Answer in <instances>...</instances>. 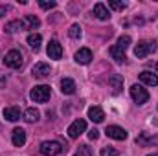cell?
Instances as JSON below:
<instances>
[{
  "label": "cell",
  "instance_id": "cell-5",
  "mask_svg": "<svg viewBox=\"0 0 158 156\" xmlns=\"http://www.w3.org/2000/svg\"><path fill=\"white\" fill-rule=\"evenodd\" d=\"M131 97L134 99V103L143 105V103L149 101V92H147L142 84H132V86H131Z\"/></svg>",
  "mask_w": 158,
  "mask_h": 156
},
{
  "label": "cell",
  "instance_id": "cell-7",
  "mask_svg": "<svg viewBox=\"0 0 158 156\" xmlns=\"http://www.w3.org/2000/svg\"><path fill=\"white\" fill-rule=\"evenodd\" d=\"M105 134L109 138H112V140H118V142L127 140V130L123 127H118V125H109L107 130H105Z\"/></svg>",
  "mask_w": 158,
  "mask_h": 156
},
{
  "label": "cell",
  "instance_id": "cell-12",
  "mask_svg": "<svg viewBox=\"0 0 158 156\" xmlns=\"http://www.w3.org/2000/svg\"><path fill=\"white\" fill-rule=\"evenodd\" d=\"M20 30H26L24 20H11V22H7V24L4 26V31H6V33H9V35L17 33V31H20Z\"/></svg>",
  "mask_w": 158,
  "mask_h": 156
},
{
  "label": "cell",
  "instance_id": "cell-19",
  "mask_svg": "<svg viewBox=\"0 0 158 156\" xmlns=\"http://www.w3.org/2000/svg\"><path fill=\"white\" fill-rule=\"evenodd\" d=\"M24 26H26V30H37L40 26V20L35 15H26L24 17Z\"/></svg>",
  "mask_w": 158,
  "mask_h": 156
},
{
  "label": "cell",
  "instance_id": "cell-32",
  "mask_svg": "<svg viewBox=\"0 0 158 156\" xmlns=\"http://www.w3.org/2000/svg\"><path fill=\"white\" fill-rule=\"evenodd\" d=\"M147 156H158V153H155V154H147Z\"/></svg>",
  "mask_w": 158,
  "mask_h": 156
},
{
  "label": "cell",
  "instance_id": "cell-18",
  "mask_svg": "<svg viewBox=\"0 0 158 156\" xmlns=\"http://www.w3.org/2000/svg\"><path fill=\"white\" fill-rule=\"evenodd\" d=\"M4 117L7 121H19L20 119V109L19 107H7V109H4Z\"/></svg>",
  "mask_w": 158,
  "mask_h": 156
},
{
  "label": "cell",
  "instance_id": "cell-25",
  "mask_svg": "<svg viewBox=\"0 0 158 156\" xmlns=\"http://www.w3.org/2000/svg\"><path fill=\"white\" fill-rule=\"evenodd\" d=\"M68 35H70L72 39H79V37H81V26H79V24H72L70 30H68Z\"/></svg>",
  "mask_w": 158,
  "mask_h": 156
},
{
  "label": "cell",
  "instance_id": "cell-17",
  "mask_svg": "<svg viewBox=\"0 0 158 156\" xmlns=\"http://www.w3.org/2000/svg\"><path fill=\"white\" fill-rule=\"evenodd\" d=\"M88 117L94 121V123H101L105 119V112L101 107H90L88 109Z\"/></svg>",
  "mask_w": 158,
  "mask_h": 156
},
{
  "label": "cell",
  "instance_id": "cell-23",
  "mask_svg": "<svg viewBox=\"0 0 158 156\" xmlns=\"http://www.w3.org/2000/svg\"><path fill=\"white\" fill-rule=\"evenodd\" d=\"M110 55H112V59H114L116 63H123V61H125V51H121L116 46L110 48Z\"/></svg>",
  "mask_w": 158,
  "mask_h": 156
},
{
  "label": "cell",
  "instance_id": "cell-20",
  "mask_svg": "<svg viewBox=\"0 0 158 156\" xmlns=\"http://www.w3.org/2000/svg\"><path fill=\"white\" fill-rule=\"evenodd\" d=\"M26 40H28L30 48H33V50H39V48H40V42H42V37H40L39 33H30Z\"/></svg>",
  "mask_w": 158,
  "mask_h": 156
},
{
  "label": "cell",
  "instance_id": "cell-26",
  "mask_svg": "<svg viewBox=\"0 0 158 156\" xmlns=\"http://www.w3.org/2000/svg\"><path fill=\"white\" fill-rule=\"evenodd\" d=\"M109 7H110V9H116V11H123V9L127 7V4H125V2H118V0H110V2H109Z\"/></svg>",
  "mask_w": 158,
  "mask_h": 156
},
{
  "label": "cell",
  "instance_id": "cell-30",
  "mask_svg": "<svg viewBox=\"0 0 158 156\" xmlns=\"http://www.w3.org/2000/svg\"><path fill=\"white\" fill-rule=\"evenodd\" d=\"M9 11V6H0V17H4V13Z\"/></svg>",
  "mask_w": 158,
  "mask_h": 156
},
{
  "label": "cell",
  "instance_id": "cell-27",
  "mask_svg": "<svg viewBox=\"0 0 158 156\" xmlns=\"http://www.w3.org/2000/svg\"><path fill=\"white\" fill-rule=\"evenodd\" d=\"M99 154L101 156H118V151H116L114 147H103Z\"/></svg>",
  "mask_w": 158,
  "mask_h": 156
},
{
  "label": "cell",
  "instance_id": "cell-14",
  "mask_svg": "<svg viewBox=\"0 0 158 156\" xmlns=\"http://www.w3.org/2000/svg\"><path fill=\"white\" fill-rule=\"evenodd\" d=\"M109 84H110V88H112L114 94H119L121 88H123V77H121L119 74H112V76L109 77Z\"/></svg>",
  "mask_w": 158,
  "mask_h": 156
},
{
  "label": "cell",
  "instance_id": "cell-15",
  "mask_svg": "<svg viewBox=\"0 0 158 156\" xmlns=\"http://www.w3.org/2000/svg\"><path fill=\"white\" fill-rule=\"evenodd\" d=\"M31 72H33L35 77H46V76H50L52 68H50V64H46V63H37Z\"/></svg>",
  "mask_w": 158,
  "mask_h": 156
},
{
  "label": "cell",
  "instance_id": "cell-28",
  "mask_svg": "<svg viewBox=\"0 0 158 156\" xmlns=\"http://www.w3.org/2000/svg\"><path fill=\"white\" fill-rule=\"evenodd\" d=\"M39 6L42 9H52V7H55L57 6V2H53V0H50V2H46V0H40Z\"/></svg>",
  "mask_w": 158,
  "mask_h": 156
},
{
  "label": "cell",
  "instance_id": "cell-16",
  "mask_svg": "<svg viewBox=\"0 0 158 156\" xmlns=\"http://www.w3.org/2000/svg\"><path fill=\"white\" fill-rule=\"evenodd\" d=\"M61 92L66 94V96H72V94L76 92V83H74V79H70V77L61 79Z\"/></svg>",
  "mask_w": 158,
  "mask_h": 156
},
{
  "label": "cell",
  "instance_id": "cell-3",
  "mask_svg": "<svg viewBox=\"0 0 158 156\" xmlns=\"http://www.w3.org/2000/svg\"><path fill=\"white\" fill-rule=\"evenodd\" d=\"M39 151H40V154H44V156H57L64 151V147H63L59 142L50 140V142H42V143H40Z\"/></svg>",
  "mask_w": 158,
  "mask_h": 156
},
{
  "label": "cell",
  "instance_id": "cell-2",
  "mask_svg": "<svg viewBox=\"0 0 158 156\" xmlns=\"http://www.w3.org/2000/svg\"><path fill=\"white\" fill-rule=\"evenodd\" d=\"M156 48H158L156 40H140L138 46L134 48V55H136L138 59H143V57H147L149 53L156 51Z\"/></svg>",
  "mask_w": 158,
  "mask_h": 156
},
{
  "label": "cell",
  "instance_id": "cell-11",
  "mask_svg": "<svg viewBox=\"0 0 158 156\" xmlns=\"http://www.w3.org/2000/svg\"><path fill=\"white\" fill-rule=\"evenodd\" d=\"M92 13H94V17H96V18H99V20H109V18H110V13H109L107 6H105V4H101V2L94 6Z\"/></svg>",
  "mask_w": 158,
  "mask_h": 156
},
{
  "label": "cell",
  "instance_id": "cell-6",
  "mask_svg": "<svg viewBox=\"0 0 158 156\" xmlns=\"http://www.w3.org/2000/svg\"><path fill=\"white\" fill-rule=\"evenodd\" d=\"M83 132H86V121H85V119H76V121L68 127V136H70L72 140L79 138Z\"/></svg>",
  "mask_w": 158,
  "mask_h": 156
},
{
  "label": "cell",
  "instance_id": "cell-9",
  "mask_svg": "<svg viewBox=\"0 0 158 156\" xmlns=\"http://www.w3.org/2000/svg\"><path fill=\"white\" fill-rule=\"evenodd\" d=\"M11 142H13L15 147H22V145L26 143V130L20 129V127L13 129V132H11Z\"/></svg>",
  "mask_w": 158,
  "mask_h": 156
},
{
  "label": "cell",
  "instance_id": "cell-22",
  "mask_svg": "<svg viewBox=\"0 0 158 156\" xmlns=\"http://www.w3.org/2000/svg\"><path fill=\"white\" fill-rule=\"evenodd\" d=\"M39 110H37V109H33V107H31V109H28V110H26V112H24V119H26V121H28V123H35V121H39Z\"/></svg>",
  "mask_w": 158,
  "mask_h": 156
},
{
  "label": "cell",
  "instance_id": "cell-24",
  "mask_svg": "<svg viewBox=\"0 0 158 156\" xmlns=\"http://www.w3.org/2000/svg\"><path fill=\"white\" fill-rule=\"evenodd\" d=\"M129 46H131V37L129 35H121L118 39V42H116V48H119L121 51H125Z\"/></svg>",
  "mask_w": 158,
  "mask_h": 156
},
{
  "label": "cell",
  "instance_id": "cell-1",
  "mask_svg": "<svg viewBox=\"0 0 158 156\" xmlns=\"http://www.w3.org/2000/svg\"><path fill=\"white\" fill-rule=\"evenodd\" d=\"M50 96H52V88L48 84H37L30 92V97L33 103H46L50 99Z\"/></svg>",
  "mask_w": 158,
  "mask_h": 156
},
{
  "label": "cell",
  "instance_id": "cell-10",
  "mask_svg": "<svg viewBox=\"0 0 158 156\" xmlns=\"http://www.w3.org/2000/svg\"><path fill=\"white\" fill-rule=\"evenodd\" d=\"M92 59L94 57H92V51L88 48H81V50L76 51V63L77 64H90Z\"/></svg>",
  "mask_w": 158,
  "mask_h": 156
},
{
  "label": "cell",
  "instance_id": "cell-29",
  "mask_svg": "<svg viewBox=\"0 0 158 156\" xmlns=\"http://www.w3.org/2000/svg\"><path fill=\"white\" fill-rule=\"evenodd\" d=\"M88 138H90V140H98V138H99V130H98V129H90V130H88Z\"/></svg>",
  "mask_w": 158,
  "mask_h": 156
},
{
  "label": "cell",
  "instance_id": "cell-33",
  "mask_svg": "<svg viewBox=\"0 0 158 156\" xmlns=\"http://www.w3.org/2000/svg\"><path fill=\"white\" fill-rule=\"evenodd\" d=\"M74 156H83V154H81V153H77V154H74Z\"/></svg>",
  "mask_w": 158,
  "mask_h": 156
},
{
  "label": "cell",
  "instance_id": "cell-8",
  "mask_svg": "<svg viewBox=\"0 0 158 156\" xmlns=\"http://www.w3.org/2000/svg\"><path fill=\"white\" fill-rule=\"evenodd\" d=\"M46 53H48L50 59L59 61V59L63 57V46H61L57 40H50V44H48V48H46Z\"/></svg>",
  "mask_w": 158,
  "mask_h": 156
},
{
  "label": "cell",
  "instance_id": "cell-4",
  "mask_svg": "<svg viewBox=\"0 0 158 156\" xmlns=\"http://www.w3.org/2000/svg\"><path fill=\"white\" fill-rule=\"evenodd\" d=\"M22 63H24V57H22V53H20L19 50H9V51L6 53V57H4V64H6L7 68H13V70L20 68Z\"/></svg>",
  "mask_w": 158,
  "mask_h": 156
},
{
  "label": "cell",
  "instance_id": "cell-13",
  "mask_svg": "<svg viewBox=\"0 0 158 156\" xmlns=\"http://www.w3.org/2000/svg\"><path fill=\"white\" fill-rule=\"evenodd\" d=\"M140 81H142L143 84H147V86H156L158 84V76L153 74V72H149V70H145V72L140 74Z\"/></svg>",
  "mask_w": 158,
  "mask_h": 156
},
{
  "label": "cell",
  "instance_id": "cell-21",
  "mask_svg": "<svg viewBox=\"0 0 158 156\" xmlns=\"http://www.w3.org/2000/svg\"><path fill=\"white\" fill-rule=\"evenodd\" d=\"M136 143H142V145H151V143H158V136H147L145 132L140 134L136 138Z\"/></svg>",
  "mask_w": 158,
  "mask_h": 156
},
{
  "label": "cell",
  "instance_id": "cell-31",
  "mask_svg": "<svg viewBox=\"0 0 158 156\" xmlns=\"http://www.w3.org/2000/svg\"><path fill=\"white\" fill-rule=\"evenodd\" d=\"M155 70H156V76H158V63L155 64Z\"/></svg>",
  "mask_w": 158,
  "mask_h": 156
}]
</instances>
